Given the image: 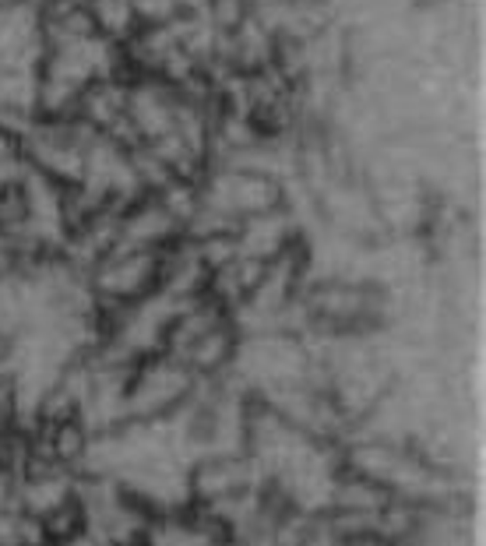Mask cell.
<instances>
[{
	"mask_svg": "<svg viewBox=\"0 0 486 546\" xmlns=\"http://www.w3.org/2000/svg\"><path fill=\"white\" fill-rule=\"evenodd\" d=\"M36 14L25 4H0V71H32Z\"/></svg>",
	"mask_w": 486,
	"mask_h": 546,
	"instance_id": "obj_1",
	"label": "cell"
},
{
	"mask_svg": "<svg viewBox=\"0 0 486 546\" xmlns=\"http://www.w3.org/2000/svg\"><path fill=\"white\" fill-rule=\"evenodd\" d=\"M25 504L36 511V515H50L57 511L60 504H68V483L57 476V479H32L28 490H25Z\"/></svg>",
	"mask_w": 486,
	"mask_h": 546,
	"instance_id": "obj_2",
	"label": "cell"
},
{
	"mask_svg": "<svg viewBox=\"0 0 486 546\" xmlns=\"http://www.w3.org/2000/svg\"><path fill=\"white\" fill-rule=\"evenodd\" d=\"M197 486H201L204 494L222 497V494H229V490H240V486H243V469H240V465H233V462L208 465V469H201Z\"/></svg>",
	"mask_w": 486,
	"mask_h": 546,
	"instance_id": "obj_3",
	"label": "cell"
},
{
	"mask_svg": "<svg viewBox=\"0 0 486 546\" xmlns=\"http://www.w3.org/2000/svg\"><path fill=\"white\" fill-rule=\"evenodd\" d=\"M145 275H148V261L134 258V261H120L116 269H109L106 278H102V285L113 289V293H131V289H138L145 282Z\"/></svg>",
	"mask_w": 486,
	"mask_h": 546,
	"instance_id": "obj_4",
	"label": "cell"
},
{
	"mask_svg": "<svg viewBox=\"0 0 486 546\" xmlns=\"http://www.w3.org/2000/svg\"><path fill=\"white\" fill-rule=\"evenodd\" d=\"M53 448H57L64 458L82 455V434H78L75 427H60V434H57V445H53Z\"/></svg>",
	"mask_w": 486,
	"mask_h": 546,
	"instance_id": "obj_5",
	"label": "cell"
},
{
	"mask_svg": "<svg viewBox=\"0 0 486 546\" xmlns=\"http://www.w3.org/2000/svg\"><path fill=\"white\" fill-rule=\"evenodd\" d=\"M0 546H18V518L0 511Z\"/></svg>",
	"mask_w": 486,
	"mask_h": 546,
	"instance_id": "obj_6",
	"label": "cell"
},
{
	"mask_svg": "<svg viewBox=\"0 0 486 546\" xmlns=\"http://www.w3.org/2000/svg\"><path fill=\"white\" fill-rule=\"evenodd\" d=\"M7 494H11V486H7V476L0 472V511H4V504H7Z\"/></svg>",
	"mask_w": 486,
	"mask_h": 546,
	"instance_id": "obj_7",
	"label": "cell"
},
{
	"mask_svg": "<svg viewBox=\"0 0 486 546\" xmlns=\"http://www.w3.org/2000/svg\"><path fill=\"white\" fill-rule=\"evenodd\" d=\"M68 546H96L92 540H75V543H68Z\"/></svg>",
	"mask_w": 486,
	"mask_h": 546,
	"instance_id": "obj_8",
	"label": "cell"
},
{
	"mask_svg": "<svg viewBox=\"0 0 486 546\" xmlns=\"http://www.w3.org/2000/svg\"><path fill=\"white\" fill-rule=\"evenodd\" d=\"M0 4H18V0H0Z\"/></svg>",
	"mask_w": 486,
	"mask_h": 546,
	"instance_id": "obj_9",
	"label": "cell"
}]
</instances>
